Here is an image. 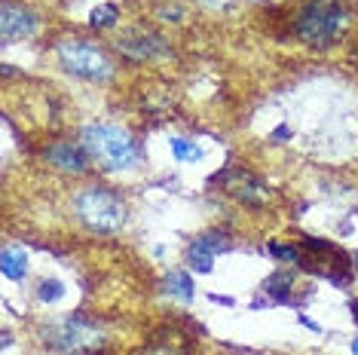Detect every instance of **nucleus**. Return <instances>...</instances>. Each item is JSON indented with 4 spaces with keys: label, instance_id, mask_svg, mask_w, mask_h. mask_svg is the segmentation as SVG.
<instances>
[{
    "label": "nucleus",
    "instance_id": "nucleus-6",
    "mask_svg": "<svg viewBox=\"0 0 358 355\" xmlns=\"http://www.w3.org/2000/svg\"><path fill=\"white\" fill-rule=\"evenodd\" d=\"M227 248H230L227 236H221V233H202V236H196L190 242V248H187V263L196 273H211L215 257L224 254Z\"/></svg>",
    "mask_w": 358,
    "mask_h": 355
},
{
    "label": "nucleus",
    "instance_id": "nucleus-9",
    "mask_svg": "<svg viewBox=\"0 0 358 355\" xmlns=\"http://www.w3.org/2000/svg\"><path fill=\"white\" fill-rule=\"evenodd\" d=\"M99 340V331L89 321L80 319H64L62 321V334H59V346L62 349H83V346H92Z\"/></svg>",
    "mask_w": 358,
    "mask_h": 355
},
{
    "label": "nucleus",
    "instance_id": "nucleus-16",
    "mask_svg": "<svg viewBox=\"0 0 358 355\" xmlns=\"http://www.w3.org/2000/svg\"><path fill=\"white\" fill-rule=\"evenodd\" d=\"M291 282H294V276H288V273H273V279L266 282V291H270L275 300H285V297H288Z\"/></svg>",
    "mask_w": 358,
    "mask_h": 355
},
{
    "label": "nucleus",
    "instance_id": "nucleus-17",
    "mask_svg": "<svg viewBox=\"0 0 358 355\" xmlns=\"http://www.w3.org/2000/svg\"><path fill=\"white\" fill-rule=\"evenodd\" d=\"M266 248H270V254H273V257H279V261H291V263L300 261V252H297L294 245H282V242H270Z\"/></svg>",
    "mask_w": 358,
    "mask_h": 355
},
{
    "label": "nucleus",
    "instance_id": "nucleus-5",
    "mask_svg": "<svg viewBox=\"0 0 358 355\" xmlns=\"http://www.w3.org/2000/svg\"><path fill=\"white\" fill-rule=\"evenodd\" d=\"M217 184L230 193L233 199L239 203H248V205H264L266 203V187L260 184V178H255L251 172H242V168H230L217 178Z\"/></svg>",
    "mask_w": 358,
    "mask_h": 355
},
{
    "label": "nucleus",
    "instance_id": "nucleus-8",
    "mask_svg": "<svg viewBox=\"0 0 358 355\" xmlns=\"http://www.w3.org/2000/svg\"><path fill=\"white\" fill-rule=\"evenodd\" d=\"M117 46H120V52L129 55V59H150V55H159V52L169 50L166 40H159L157 34H150V31L144 34L141 28H132L126 37H120Z\"/></svg>",
    "mask_w": 358,
    "mask_h": 355
},
{
    "label": "nucleus",
    "instance_id": "nucleus-3",
    "mask_svg": "<svg viewBox=\"0 0 358 355\" xmlns=\"http://www.w3.org/2000/svg\"><path fill=\"white\" fill-rule=\"evenodd\" d=\"M343 22H346V10L340 0H309L297 13V34L309 46L324 50V46H331L337 40Z\"/></svg>",
    "mask_w": 358,
    "mask_h": 355
},
{
    "label": "nucleus",
    "instance_id": "nucleus-2",
    "mask_svg": "<svg viewBox=\"0 0 358 355\" xmlns=\"http://www.w3.org/2000/svg\"><path fill=\"white\" fill-rule=\"evenodd\" d=\"M74 215L92 233H117L126 224V203L108 187H89L77 193Z\"/></svg>",
    "mask_w": 358,
    "mask_h": 355
},
{
    "label": "nucleus",
    "instance_id": "nucleus-21",
    "mask_svg": "<svg viewBox=\"0 0 358 355\" xmlns=\"http://www.w3.org/2000/svg\"><path fill=\"white\" fill-rule=\"evenodd\" d=\"M352 352L358 355V337H355V340H352Z\"/></svg>",
    "mask_w": 358,
    "mask_h": 355
},
{
    "label": "nucleus",
    "instance_id": "nucleus-12",
    "mask_svg": "<svg viewBox=\"0 0 358 355\" xmlns=\"http://www.w3.org/2000/svg\"><path fill=\"white\" fill-rule=\"evenodd\" d=\"M166 291L178 297V300H193L196 297V285H193V276H187V273H169Z\"/></svg>",
    "mask_w": 358,
    "mask_h": 355
},
{
    "label": "nucleus",
    "instance_id": "nucleus-20",
    "mask_svg": "<svg viewBox=\"0 0 358 355\" xmlns=\"http://www.w3.org/2000/svg\"><path fill=\"white\" fill-rule=\"evenodd\" d=\"M352 316H355V321H358V300L352 303Z\"/></svg>",
    "mask_w": 358,
    "mask_h": 355
},
{
    "label": "nucleus",
    "instance_id": "nucleus-7",
    "mask_svg": "<svg viewBox=\"0 0 358 355\" xmlns=\"http://www.w3.org/2000/svg\"><path fill=\"white\" fill-rule=\"evenodd\" d=\"M0 31H3V40H22V37H31L37 31V19L34 13L25 10V6H15V3H6L0 10Z\"/></svg>",
    "mask_w": 358,
    "mask_h": 355
},
{
    "label": "nucleus",
    "instance_id": "nucleus-14",
    "mask_svg": "<svg viewBox=\"0 0 358 355\" xmlns=\"http://www.w3.org/2000/svg\"><path fill=\"white\" fill-rule=\"evenodd\" d=\"M172 150H175V159H181V163H196L202 157V150L187 138H172Z\"/></svg>",
    "mask_w": 358,
    "mask_h": 355
},
{
    "label": "nucleus",
    "instance_id": "nucleus-13",
    "mask_svg": "<svg viewBox=\"0 0 358 355\" xmlns=\"http://www.w3.org/2000/svg\"><path fill=\"white\" fill-rule=\"evenodd\" d=\"M120 22V13H117V6L113 3H101V6H95L92 13H89V25L92 28H113Z\"/></svg>",
    "mask_w": 358,
    "mask_h": 355
},
{
    "label": "nucleus",
    "instance_id": "nucleus-1",
    "mask_svg": "<svg viewBox=\"0 0 358 355\" xmlns=\"http://www.w3.org/2000/svg\"><path fill=\"white\" fill-rule=\"evenodd\" d=\"M83 150L108 172H123V168L138 166L141 150L135 138L123 126H108V123H92L83 129Z\"/></svg>",
    "mask_w": 358,
    "mask_h": 355
},
{
    "label": "nucleus",
    "instance_id": "nucleus-19",
    "mask_svg": "<svg viewBox=\"0 0 358 355\" xmlns=\"http://www.w3.org/2000/svg\"><path fill=\"white\" fill-rule=\"evenodd\" d=\"M202 3H206V6H224L227 0H202Z\"/></svg>",
    "mask_w": 358,
    "mask_h": 355
},
{
    "label": "nucleus",
    "instance_id": "nucleus-22",
    "mask_svg": "<svg viewBox=\"0 0 358 355\" xmlns=\"http://www.w3.org/2000/svg\"><path fill=\"white\" fill-rule=\"evenodd\" d=\"M355 266H358V252H355Z\"/></svg>",
    "mask_w": 358,
    "mask_h": 355
},
{
    "label": "nucleus",
    "instance_id": "nucleus-10",
    "mask_svg": "<svg viewBox=\"0 0 358 355\" xmlns=\"http://www.w3.org/2000/svg\"><path fill=\"white\" fill-rule=\"evenodd\" d=\"M46 159L52 166H59L62 172H83L86 168V153H80L74 144H55L46 150Z\"/></svg>",
    "mask_w": 358,
    "mask_h": 355
},
{
    "label": "nucleus",
    "instance_id": "nucleus-4",
    "mask_svg": "<svg viewBox=\"0 0 358 355\" xmlns=\"http://www.w3.org/2000/svg\"><path fill=\"white\" fill-rule=\"evenodd\" d=\"M59 61L68 74H74L80 80H104L113 77V64H110V55L95 43H86V40H64L59 43Z\"/></svg>",
    "mask_w": 358,
    "mask_h": 355
},
{
    "label": "nucleus",
    "instance_id": "nucleus-11",
    "mask_svg": "<svg viewBox=\"0 0 358 355\" xmlns=\"http://www.w3.org/2000/svg\"><path fill=\"white\" fill-rule=\"evenodd\" d=\"M0 270H3L6 279H25L28 273V257L22 248H3L0 254Z\"/></svg>",
    "mask_w": 358,
    "mask_h": 355
},
{
    "label": "nucleus",
    "instance_id": "nucleus-18",
    "mask_svg": "<svg viewBox=\"0 0 358 355\" xmlns=\"http://www.w3.org/2000/svg\"><path fill=\"white\" fill-rule=\"evenodd\" d=\"M288 135H291V129L282 123V126H279V132H275V138H288Z\"/></svg>",
    "mask_w": 358,
    "mask_h": 355
},
{
    "label": "nucleus",
    "instance_id": "nucleus-15",
    "mask_svg": "<svg viewBox=\"0 0 358 355\" xmlns=\"http://www.w3.org/2000/svg\"><path fill=\"white\" fill-rule=\"evenodd\" d=\"M37 297H40L43 303L62 300V297H64V285H62L59 279H43V282L37 285Z\"/></svg>",
    "mask_w": 358,
    "mask_h": 355
}]
</instances>
